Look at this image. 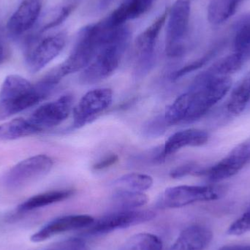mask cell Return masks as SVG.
Listing matches in <instances>:
<instances>
[{
    "mask_svg": "<svg viewBox=\"0 0 250 250\" xmlns=\"http://www.w3.org/2000/svg\"><path fill=\"white\" fill-rule=\"evenodd\" d=\"M218 250H250V245H228L222 247Z\"/></svg>",
    "mask_w": 250,
    "mask_h": 250,
    "instance_id": "cell-35",
    "label": "cell"
},
{
    "mask_svg": "<svg viewBox=\"0 0 250 250\" xmlns=\"http://www.w3.org/2000/svg\"><path fill=\"white\" fill-rule=\"evenodd\" d=\"M29 120L18 118L0 125V141H11L41 132Z\"/></svg>",
    "mask_w": 250,
    "mask_h": 250,
    "instance_id": "cell-22",
    "label": "cell"
},
{
    "mask_svg": "<svg viewBox=\"0 0 250 250\" xmlns=\"http://www.w3.org/2000/svg\"><path fill=\"white\" fill-rule=\"evenodd\" d=\"M213 54H214V52L211 51L209 54H207V55L204 56L202 58L199 59V60H196V61L190 63V64L182 67V68L179 69V70H176V71H175L174 73L171 75V79L174 81L178 80V79H181V78L183 77V76H186L188 73H190L191 72L198 70V69H199L200 67L204 65L205 63L207 62L210 60Z\"/></svg>",
    "mask_w": 250,
    "mask_h": 250,
    "instance_id": "cell-31",
    "label": "cell"
},
{
    "mask_svg": "<svg viewBox=\"0 0 250 250\" xmlns=\"http://www.w3.org/2000/svg\"><path fill=\"white\" fill-rule=\"evenodd\" d=\"M67 36L64 32L51 35L41 41L26 55V66L32 73H36L49 64L64 49Z\"/></svg>",
    "mask_w": 250,
    "mask_h": 250,
    "instance_id": "cell-11",
    "label": "cell"
},
{
    "mask_svg": "<svg viewBox=\"0 0 250 250\" xmlns=\"http://www.w3.org/2000/svg\"><path fill=\"white\" fill-rule=\"evenodd\" d=\"M250 57V51H235L211 65L207 71L217 77H231L239 71Z\"/></svg>",
    "mask_w": 250,
    "mask_h": 250,
    "instance_id": "cell-19",
    "label": "cell"
},
{
    "mask_svg": "<svg viewBox=\"0 0 250 250\" xmlns=\"http://www.w3.org/2000/svg\"><path fill=\"white\" fill-rule=\"evenodd\" d=\"M107 19L83 27L65 61L51 72L60 81L64 76L84 70L93 60L103 42L114 29Z\"/></svg>",
    "mask_w": 250,
    "mask_h": 250,
    "instance_id": "cell-3",
    "label": "cell"
},
{
    "mask_svg": "<svg viewBox=\"0 0 250 250\" xmlns=\"http://www.w3.org/2000/svg\"><path fill=\"white\" fill-rule=\"evenodd\" d=\"M5 60V50L3 45L0 44V64H2Z\"/></svg>",
    "mask_w": 250,
    "mask_h": 250,
    "instance_id": "cell-37",
    "label": "cell"
},
{
    "mask_svg": "<svg viewBox=\"0 0 250 250\" xmlns=\"http://www.w3.org/2000/svg\"><path fill=\"white\" fill-rule=\"evenodd\" d=\"M155 216V212L148 210H117L94 221L86 228L84 233L86 236H101L151 221Z\"/></svg>",
    "mask_w": 250,
    "mask_h": 250,
    "instance_id": "cell-7",
    "label": "cell"
},
{
    "mask_svg": "<svg viewBox=\"0 0 250 250\" xmlns=\"http://www.w3.org/2000/svg\"><path fill=\"white\" fill-rule=\"evenodd\" d=\"M223 189L216 186L181 185L166 189L157 202L159 208H177L204 201H215L223 195Z\"/></svg>",
    "mask_w": 250,
    "mask_h": 250,
    "instance_id": "cell-6",
    "label": "cell"
},
{
    "mask_svg": "<svg viewBox=\"0 0 250 250\" xmlns=\"http://www.w3.org/2000/svg\"><path fill=\"white\" fill-rule=\"evenodd\" d=\"M130 38V30L124 25L111 29L95 58L82 70L79 82L95 84L110 77L118 68Z\"/></svg>",
    "mask_w": 250,
    "mask_h": 250,
    "instance_id": "cell-2",
    "label": "cell"
},
{
    "mask_svg": "<svg viewBox=\"0 0 250 250\" xmlns=\"http://www.w3.org/2000/svg\"><path fill=\"white\" fill-rule=\"evenodd\" d=\"M119 161V157L117 154H110L107 157H104L102 160H99L98 163H95L92 168L95 170H101L111 167L115 165Z\"/></svg>",
    "mask_w": 250,
    "mask_h": 250,
    "instance_id": "cell-33",
    "label": "cell"
},
{
    "mask_svg": "<svg viewBox=\"0 0 250 250\" xmlns=\"http://www.w3.org/2000/svg\"><path fill=\"white\" fill-rule=\"evenodd\" d=\"M226 108L233 116H239L250 108V72L232 91Z\"/></svg>",
    "mask_w": 250,
    "mask_h": 250,
    "instance_id": "cell-21",
    "label": "cell"
},
{
    "mask_svg": "<svg viewBox=\"0 0 250 250\" xmlns=\"http://www.w3.org/2000/svg\"><path fill=\"white\" fill-rule=\"evenodd\" d=\"M250 233V208L237 220H235L227 230L230 236H241Z\"/></svg>",
    "mask_w": 250,
    "mask_h": 250,
    "instance_id": "cell-29",
    "label": "cell"
},
{
    "mask_svg": "<svg viewBox=\"0 0 250 250\" xmlns=\"http://www.w3.org/2000/svg\"><path fill=\"white\" fill-rule=\"evenodd\" d=\"M167 15L168 10H167L141 32L135 41L134 76L136 79L145 77L154 67L157 40L167 20Z\"/></svg>",
    "mask_w": 250,
    "mask_h": 250,
    "instance_id": "cell-5",
    "label": "cell"
},
{
    "mask_svg": "<svg viewBox=\"0 0 250 250\" xmlns=\"http://www.w3.org/2000/svg\"><path fill=\"white\" fill-rule=\"evenodd\" d=\"M57 85L42 78L29 93L13 101H0V120H5L15 114L35 106L45 99Z\"/></svg>",
    "mask_w": 250,
    "mask_h": 250,
    "instance_id": "cell-13",
    "label": "cell"
},
{
    "mask_svg": "<svg viewBox=\"0 0 250 250\" xmlns=\"http://www.w3.org/2000/svg\"><path fill=\"white\" fill-rule=\"evenodd\" d=\"M74 4H70V5L62 7L60 10H58L57 14L54 16V19L50 21H48V23H45V24L42 26L41 32H45V31L48 30V29H52V28L56 27V26L61 24V23H62L63 21H64L66 19L70 16V13L74 10Z\"/></svg>",
    "mask_w": 250,
    "mask_h": 250,
    "instance_id": "cell-32",
    "label": "cell"
},
{
    "mask_svg": "<svg viewBox=\"0 0 250 250\" xmlns=\"http://www.w3.org/2000/svg\"><path fill=\"white\" fill-rule=\"evenodd\" d=\"M73 98L64 95L57 101L41 105L34 111L29 121L42 130L54 127L67 120L73 110Z\"/></svg>",
    "mask_w": 250,
    "mask_h": 250,
    "instance_id": "cell-12",
    "label": "cell"
},
{
    "mask_svg": "<svg viewBox=\"0 0 250 250\" xmlns=\"http://www.w3.org/2000/svg\"><path fill=\"white\" fill-rule=\"evenodd\" d=\"M250 164V138L233 148L217 164L207 169L204 174L211 182L230 179Z\"/></svg>",
    "mask_w": 250,
    "mask_h": 250,
    "instance_id": "cell-10",
    "label": "cell"
},
{
    "mask_svg": "<svg viewBox=\"0 0 250 250\" xmlns=\"http://www.w3.org/2000/svg\"><path fill=\"white\" fill-rule=\"evenodd\" d=\"M112 200L117 210H131L145 205L148 197L144 192L117 189Z\"/></svg>",
    "mask_w": 250,
    "mask_h": 250,
    "instance_id": "cell-26",
    "label": "cell"
},
{
    "mask_svg": "<svg viewBox=\"0 0 250 250\" xmlns=\"http://www.w3.org/2000/svg\"><path fill=\"white\" fill-rule=\"evenodd\" d=\"M156 0H125L108 17L112 27L123 26L128 21L138 19L146 13Z\"/></svg>",
    "mask_w": 250,
    "mask_h": 250,
    "instance_id": "cell-18",
    "label": "cell"
},
{
    "mask_svg": "<svg viewBox=\"0 0 250 250\" xmlns=\"http://www.w3.org/2000/svg\"><path fill=\"white\" fill-rule=\"evenodd\" d=\"M168 126L163 114L155 117L144 125L143 132L147 138H157L163 135Z\"/></svg>",
    "mask_w": 250,
    "mask_h": 250,
    "instance_id": "cell-28",
    "label": "cell"
},
{
    "mask_svg": "<svg viewBox=\"0 0 250 250\" xmlns=\"http://www.w3.org/2000/svg\"><path fill=\"white\" fill-rule=\"evenodd\" d=\"M190 10V0H176L168 10L166 35V52L168 57H180L185 52Z\"/></svg>",
    "mask_w": 250,
    "mask_h": 250,
    "instance_id": "cell-4",
    "label": "cell"
},
{
    "mask_svg": "<svg viewBox=\"0 0 250 250\" xmlns=\"http://www.w3.org/2000/svg\"><path fill=\"white\" fill-rule=\"evenodd\" d=\"M52 159L45 154L33 156L18 163L5 177V185L11 189H20L43 177L53 167Z\"/></svg>",
    "mask_w": 250,
    "mask_h": 250,
    "instance_id": "cell-8",
    "label": "cell"
},
{
    "mask_svg": "<svg viewBox=\"0 0 250 250\" xmlns=\"http://www.w3.org/2000/svg\"><path fill=\"white\" fill-rule=\"evenodd\" d=\"M208 132L202 129H188L179 131L166 141L163 149L159 153V162L186 147L204 146L208 142Z\"/></svg>",
    "mask_w": 250,
    "mask_h": 250,
    "instance_id": "cell-16",
    "label": "cell"
},
{
    "mask_svg": "<svg viewBox=\"0 0 250 250\" xmlns=\"http://www.w3.org/2000/svg\"><path fill=\"white\" fill-rule=\"evenodd\" d=\"M113 92L108 88L92 89L83 95L73 109V127H83L111 106Z\"/></svg>",
    "mask_w": 250,
    "mask_h": 250,
    "instance_id": "cell-9",
    "label": "cell"
},
{
    "mask_svg": "<svg viewBox=\"0 0 250 250\" xmlns=\"http://www.w3.org/2000/svg\"><path fill=\"white\" fill-rule=\"evenodd\" d=\"M33 85L29 81L18 75L6 77L0 91V101H13L30 92Z\"/></svg>",
    "mask_w": 250,
    "mask_h": 250,
    "instance_id": "cell-23",
    "label": "cell"
},
{
    "mask_svg": "<svg viewBox=\"0 0 250 250\" xmlns=\"http://www.w3.org/2000/svg\"><path fill=\"white\" fill-rule=\"evenodd\" d=\"M41 7V0H23L7 21L9 33L19 36L29 30L38 21Z\"/></svg>",
    "mask_w": 250,
    "mask_h": 250,
    "instance_id": "cell-15",
    "label": "cell"
},
{
    "mask_svg": "<svg viewBox=\"0 0 250 250\" xmlns=\"http://www.w3.org/2000/svg\"><path fill=\"white\" fill-rule=\"evenodd\" d=\"M231 87V77H217L205 70L167 107L165 119L169 126L193 123L214 108Z\"/></svg>",
    "mask_w": 250,
    "mask_h": 250,
    "instance_id": "cell-1",
    "label": "cell"
},
{
    "mask_svg": "<svg viewBox=\"0 0 250 250\" xmlns=\"http://www.w3.org/2000/svg\"><path fill=\"white\" fill-rule=\"evenodd\" d=\"M153 185L151 176L143 173H131L118 178L113 182L117 189L144 192L148 190Z\"/></svg>",
    "mask_w": 250,
    "mask_h": 250,
    "instance_id": "cell-25",
    "label": "cell"
},
{
    "mask_svg": "<svg viewBox=\"0 0 250 250\" xmlns=\"http://www.w3.org/2000/svg\"><path fill=\"white\" fill-rule=\"evenodd\" d=\"M235 1H236V4L239 5V3H240V1H242V0H234Z\"/></svg>",
    "mask_w": 250,
    "mask_h": 250,
    "instance_id": "cell-38",
    "label": "cell"
},
{
    "mask_svg": "<svg viewBox=\"0 0 250 250\" xmlns=\"http://www.w3.org/2000/svg\"><path fill=\"white\" fill-rule=\"evenodd\" d=\"M213 239V232L201 225L189 226L183 230L170 250H205Z\"/></svg>",
    "mask_w": 250,
    "mask_h": 250,
    "instance_id": "cell-17",
    "label": "cell"
},
{
    "mask_svg": "<svg viewBox=\"0 0 250 250\" xmlns=\"http://www.w3.org/2000/svg\"><path fill=\"white\" fill-rule=\"evenodd\" d=\"M125 248L126 250H164L161 239L149 233L134 235L127 241Z\"/></svg>",
    "mask_w": 250,
    "mask_h": 250,
    "instance_id": "cell-27",
    "label": "cell"
},
{
    "mask_svg": "<svg viewBox=\"0 0 250 250\" xmlns=\"http://www.w3.org/2000/svg\"><path fill=\"white\" fill-rule=\"evenodd\" d=\"M46 250H89L84 240L80 238H71L62 241Z\"/></svg>",
    "mask_w": 250,
    "mask_h": 250,
    "instance_id": "cell-30",
    "label": "cell"
},
{
    "mask_svg": "<svg viewBox=\"0 0 250 250\" xmlns=\"http://www.w3.org/2000/svg\"><path fill=\"white\" fill-rule=\"evenodd\" d=\"M114 0H101L100 1V7L101 9H104L109 6Z\"/></svg>",
    "mask_w": 250,
    "mask_h": 250,
    "instance_id": "cell-36",
    "label": "cell"
},
{
    "mask_svg": "<svg viewBox=\"0 0 250 250\" xmlns=\"http://www.w3.org/2000/svg\"><path fill=\"white\" fill-rule=\"evenodd\" d=\"M238 4L234 0H211L207 10V18L210 23L219 25L231 17Z\"/></svg>",
    "mask_w": 250,
    "mask_h": 250,
    "instance_id": "cell-24",
    "label": "cell"
},
{
    "mask_svg": "<svg viewBox=\"0 0 250 250\" xmlns=\"http://www.w3.org/2000/svg\"><path fill=\"white\" fill-rule=\"evenodd\" d=\"M95 221V219L86 214L63 216L48 223L41 230L31 236V242L40 243L60 233L86 229Z\"/></svg>",
    "mask_w": 250,
    "mask_h": 250,
    "instance_id": "cell-14",
    "label": "cell"
},
{
    "mask_svg": "<svg viewBox=\"0 0 250 250\" xmlns=\"http://www.w3.org/2000/svg\"><path fill=\"white\" fill-rule=\"evenodd\" d=\"M73 194H74V190L71 189H59V190L43 192V193L35 195L26 200L25 202L22 203L18 207V211L21 212H26V211L42 208L46 206L64 201L70 198Z\"/></svg>",
    "mask_w": 250,
    "mask_h": 250,
    "instance_id": "cell-20",
    "label": "cell"
},
{
    "mask_svg": "<svg viewBox=\"0 0 250 250\" xmlns=\"http://www.w3.org/2000/svg\"><path fill=\"white\" fill-rule=\"evenodd\" d=\"M195 166L192 165H185V166H180L176 167L173 171L170 172V177L173 179H178V178L184 177L189 173H192L194 170Z\"/></svg>",
    "mask_w": 250,
    "mask_h": 250,
    "instance_id": "cell-34",
    "label": "cell"
}]
</instances>
